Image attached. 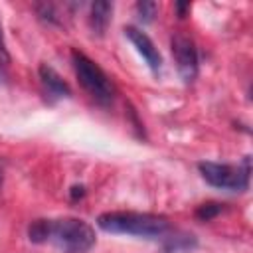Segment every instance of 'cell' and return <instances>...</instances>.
<instances>
[{"label":"cell","mask_w":253,"mask_h":253,"mask_svg":"<svg viewBox=\"0 0 253 253\" xmlns=\"http://www.w3.org/2000/svg\"><path fill=\"white\" fill-rule=\"evenodd\" d=\"M38 75H40V83L45 91V95L49 99H69L71 97V87L67 85V81L61 79V75L47 63H42L40 69H38Z\"/></svg>","instance_id":"obj_7"},{"label":"cell","mask_w":253,"mask_h":253,"mask_svg":"<svg viewBox=\"0 0 253 253\" xmlns=\"http://www.w3.org/2000/svg\"><path fill=\"white\" fill-rule=\"evenodd\" d=\"M172 55L178 67V73L184 83H192L198 77V49L196 43L184 36V34H174L170 40Z\"/></svg>","instance_id":"obj_5"},{"label":"cell","mask_w":253,"mask_h":253,"mask_svg":"<svg viewBox=\"0 0 253 253\" xmlns=\"http://www.w3.org/2000/svg\"><path fill=\"white\" fill-rule=\"evenodd\" d=\"M0 63H2V65L10 63V53H8V47H6V42H4L2 26H0Z\"/></svg>","instance_id":"obj_14"},{"label":"cell","mask_w":253,"mask_h":253,"mask_svg":"<svg viewBox=\"0 0 253 253\" xmlns=\"http://www.w3.org/2000/svg\"><path fill=\"white\" fill-rule=\"evenodd\" d=\"M36 12H38L40 20H43V22H47V24H51V26H61V24H63V20H61L57 8H55L53 4H49V2L36 4Z\"/></svg>","instance_id":"obj_10"},{"label":"cell","mask_w":253,"mask_h":253,"mask_svg":"<svg viewBox=\"0 0 253 253\" xmlns=\"http://www.w3.org/2000/svg\"><path fill=\"white\" fill-rule=\"evenodd\" d=\"M71 63L75 69V75L83 89L99 103V105H109L115 99V85L109 79V75L83 51L71 49Z\"/></svg>","instance_id":"obj_3"},{"label":"cell","mask_w":253,"mask_h":253,"mask_svg":"<svg viewBox=\"0 0 253 253\" xmlns=\"http://www.w3.org/2000/svg\"><path fill=\"white\" fill-rule=\"evenodd\" d=\"M123 32H125V36L130 40V43L136 47V51L142 55V59L146 61L148 69L158 77L160 71H162V55H160L158 47L154 45V42H152L142 30H138V28H134V26H125Z\"/></svg>","instance_id":"obj_6"},{"label":"cell","mask_w":253,"mask_h":253,"mask_svg":"<svg viewBox=\"0 0 253 253\" xmlns=\"http://www.w3.org/2000/svg\"><path fill=\"white\" fill-rule=\"evenodd\" d=\"M221 204H217V202H206V204H202V206H198V210H196V219L198 221H211L213 217H217L219 213H221Z\"/></svg>","instance_id":"obj_13"},{"label":"cell","mask_w":253,"mask_h":253,"mask_svg":"<svg viewBox=\"0 0 253 253\" xmlns=\"http://www.w3.org/2000/svg\"><path fill=\"white\" fill-rule=\"evenodd\" d=\"M69 196H71V200H81V198L85 196V186H83V184H75V186H71Z\"/></svg>","instance_id":"obj_15"},{"label":"cell","mask_w":253,"mask_h":253,"mask_svg":"<svg viewBox=\"0 0 253 253\" xmlns=\"http://www.w3.org/2000/svg\"><path fill=\"white\" fill-rule=\"evenodd\" d=\"M28 237L32 243H47V219H36L28 227Z\"/></svg>","instance_id":"obj_12"},{"label":"cell","mask_w":253,"mask_h":253,"mask_svg":"<svg viewBox=\"0 0 253 253\" xmlns=\"http://www.w3.org/2000/svg\"><path fill=\"white\" fill-rule=\"evenodd\" d=\"M47 241L61 253H89L95 245V229L77 217L47 219Z\"/></svg>","instance_id":"obj_2"},{"label":"cell","mask_w":253,"mask_h":253,"mask_svg":"<svg viewBox=\"0 0 253 253\" xmlns=\"http://www.w3.org/2000/svg\"><path fill=\"white\" fill-rule=\"evenodd\" d=\"M134 12H136L138 22H142V24H150V22L154 20L156 12H158V4L152 2V0H140V2H136Z\"/></svg>","instance_id":"obj_11"},{"label":"cell","mask_w":253,"mask_h":253,"mask_svg":"<svg viewBox=\"0 0 253 253\" xmlns=\"http://www.w3.org/2000/svg\"><path fill=\"white\" fill-rule=\"evenodd\" d=\"M111 14H113V4L105 0H97L91 4V14H89V26L91 32L99 38L105 36L109 24H111Z\"/></svg>","instance_id":"obj_8"},{"label":"cell","mask_w":253,"mask_h":253,"mask_svg":"<svg viewBox=\"0 0 253 253\" xmlns=\"http://www.w3.org/2000/svg\"><path fill=\"white\" fill-rule=\"evenodd\" d=\"M198 245L196 237L194 235H188V233H178V235H172L166 239L164 243V251L166 253H180V251H190Z\"/></svg>","instance_id":"obj_9"},{"label":"cell","mask_w":253,"mask_h":253,"mask_svg":"<svg viewBox=\"0 0 253 253\" xmlns=\"http://www.w3.org/2000/svg\"><path fill=\"white\" fill-rule=\"evenodd\" d=\"M0 184H2V174H0Z\"/></svg>","instance_id":"obj_17"},{"label":"cell","mask_w":253,"mask_h":253,"mask_svg":"<svg viewBox=\"0 0 253 253\" xmlns=\"http://www.w3.org/2000/svg\"><path fill=\"white\" fill-rule=\"evenodd\" d=\"M97 225L107 233L136 235L144 239L162 237L170 229V221L164 215L142 211H105L97 217Z\"/></svg>","instance_id":"obj_1"},{"label":"cell","mask_w":253,"mask_h":253,"mask_svg":"<svg viewBox=\"0 0 253 253\" xmlns=\"http://www.w3.org/2000/svg\"><path fill=\"white\" fill-rule=\"evenodd\" d=\"M198 170L202 178L219 190L229 192H245L249 188L251 178V156H243L239 164H219V162H200Z\"/></svg>","instance_id":"obj_4"},{"label":"cell","mask_w":253,"mask_h":253,"mask_svg":"<svg viewBox=\"0 0 253 253\" xmlns=\"http://www.w3.org/2000/svg\"><path fill=\"white\" fill-rule=\"evenodd\" d=\"M174 6H176V12H178V18H184L186 12L190 10V2H176Z\"/></svg>","instance_id":"obj_16"}]
</instances>
